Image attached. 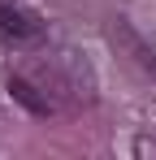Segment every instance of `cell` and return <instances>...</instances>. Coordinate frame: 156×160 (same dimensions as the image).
<instances>
[{
    "instance_id": "cell-1",
    "label": "cell",
    "mask_w": 156,
    "mask_h": 160,
    "mask_svg": "<svg viewBox=\"0 0 156 160\" xmlns=\"http://www.w3.org/2000/svg\"><path fill=\"white\" fill-rule=\"evenodd\" d=\"M39 87H44V100H48L52 108H61V104H91V100H96V74H91V65L78 52H70V48L52 52L48 61L39 65Z\"/></svg>"
},
{
    "instance_id": "cell-2",
    "label": "cell",
    "mask_w": 156,
    "mask_h": 160,
    "mask_svg": "<svg viewBox=\"0 0 156 160\" xmlns=\"http://www.w3.org/2000/svg\"><path fill=\"white\" fill-rule=\"evenodd\" d=\"M39 35H44V18L35 9H22V4L0 0V39L4 43H35Z\"/></svg>"
},
{
    "instance_id": "cell-3",
    "label": "cell",
    "mask_w": 156,
    "mask_h": 160,
    "mask_svg": "<svg viewBox=\"0 0 156 160\" xmlns=\"http://www.w3.org/2000/svg\"><path fill=\"white\" fill-rule=\"evenodd\" d=\"M108 35H113V43H122V52H126L130 61H134V65L148 74V78H156V52L143 43V39H139V35H134V30H130V22H126V18H117Z\"/></svg>"
},
{
    "instance_id": "cell-4",
    "label": "cell",
    "mask_w": 156,
    "mask_h": 160,
    "mask_svg": "<svg viewBox=\"0 0 156 160\" xmlns=\"http://www.w3.org/2000/svg\"><path fill=\"white\" fill-rule=\"evenodd\" d=\"M130 152H134V156H156V138H134Z\"/></svg>"
}]
</instances>
